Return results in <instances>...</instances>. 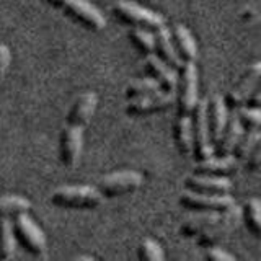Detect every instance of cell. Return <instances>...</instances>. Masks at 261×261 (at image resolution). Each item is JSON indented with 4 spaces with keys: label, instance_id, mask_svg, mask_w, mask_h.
<instances>
[{
    "label": "cell",
    "instance_id": "6da1fadb",
    "mask_svg": "<svg viewBox=\"0 0 261 261\" xmlns=\"http://www.w3.org/2000/svg\"><path fill=\"white\" fill-rule=\"evenodd\" d=\"M176 119H175V144L179 153L191 155V121L196 103L199 100V77L194 62H183L179 67L176 88Z\"/></svg>",
    "mask_w": 261,
    "mask_h": 261
},
{
    "label": "cell",
    "instance_id": "7a4b0ae2",
    "mask_svg": "<svg viewBox=\"0 0 261 261\" xmlns=\"http://www.w3.org/2000/svg\"><path fill=\"white\" fill-rule=\"evenodd\" d=\"M103 199L96 186H61L51 194L54 206L64 209H95Z\"/></svg>",
    "mask_w": 261,
    "mask_h": 261
},
{
    "label": "cell",
    "instance_id": "3957f363",
    "mask_svg": "<svg viewBox=\"0 0 261 261\" xmlns=\"http://www.w3.org/2000/svg\"><path fill=\"white\" fill-rule=\"evenodd\" d=\"M191 153L196 160H206L214 155V145L209 137L207 127V101L198 100L191 121Z\"/></svg>",
    "mask_w": 261,
    "mask_h": 261
},
{
    "label": "cell",
    "instance_id": "277c9868",
    "mask_svg": "<svg viewBox=\"0 0 261 261\" xmlns=\"http://www.w3.org/2000/svg\"><path fill=\"white\" fill-rule=\"evenodd\" d=\"M13 232L15 237L20 240V243L27 248L33 256L43 258L47 251V242L44 232L36 225V222L33 220L28 212H21L13 217Z\"/></svg>",
    "mask_w": 261,
    "mask_h": 261
},
{
    "label": "cell",
    "instance_id": "5b68a950",
    "mask_svg": "<svg viewBox=\"0 0 261 261\" xmlns=\"http://www.w3.org/2000/svg\"><path fill=\"white\" fill-rule=\"evenodd\" d=\"M240 220H242V207L237 206L233 202L232 206L220 211V216L216 222L198 235V245L204 248L214 247V245L227 239V235L230 233L233 228L239 227Z\"/></svg>",
    "mask_w": 261,
    "mask_h": 261
},
{
    "label": "cell",
    "instance_id": "8992f818",
    "mask_svg": "<svg viewBox=\"0 0 261 261\" xmlns=\"http://www.w3.org/2000/svg\"><path fill=\"white\" fill-rule=\"evenodd\" d=\"M113 13L118 16L121 21H124L130 27H139V28H147V30H159L165 27V18L157 13L152 12L149 8L141 7L134 2H127V0H119L114 4Z\"/></svg>",
    "mask_w": 261,
    "mask_h": 261
},
{
    "label": "cell",
    "instance_id": "52a82bcc",
    "mask_svg": "<svg viewBox=\"0 0 261 261\" xmlns=\"http://www.w3.org/2000/svg\"><path fill=\"white\" fill-rule=\"evenodd\" d=\"M46 2L64 10L75 21L84 24L87 30L101 31L106 24L101 12L95 5L90 4L88 0H46Z\"/></svg>",
    "mask_w": 261,
    "mask_h": 261
},
{
    "label": "cell",
    "instance_id": "ba28073f",
    "mask_svg": "<svg viewBox=\"0 0 261 261\" xmlns=\"http://www.w3.org/2000/svg\"><path fill=\"white\" fill-rule=\"evenodd\" d=\"M176 90H159L141 96L129 98L126 103V113L130 116H145V114L162 113L176 103Z\"/></svg>",
    "mask_w": 261,
    "mask_h": 261
},
{
    "label": "cell",
    "instance_id": "9c48e42d",
    "mask_svg": "<svg viewBox=\"0 0 261 261\" xmlns=\"http://www.w3.org/2000/svg\"><path fill=\"white\" fill-rule=\"evenodd\" d=\"M142 183L144 178L141 173L133 170H122L98 179L96 190L101 193L103 198H118V196L137 191Z\"/></svg>",
    "mask_w": 261,
    "mask_h": 261
},
{
    "label": "cell",
    "instance_id": "30bf717a",
    "mask_svg": "<svg viewBox=\"0 0 261 261\" xmlns=\"http://www.w3.org/2000/svg\"><path fill=\"white\" fill-rule=\"evenodd\" d=\"M179 206L190 211H224L228 206H232L235 199L230 193L225 194H211V193H199L186 190L179 196Z\"/></svg>",
    "mask_w": 261,
    "mask_h": 261
},
{
    "label": "cell",
    "instance_id": "8fae6325",
    "mask_svg": "<svg viewBox=\"0 0 261 261\" xmlns=\"http://www.w3.org/2000/svg\"><path fill=\"white\" fill-rule=\"evenodd\" d=\"M84 129L80 126L65 124L61 133L59 144V157L61 163L65 168H73L82 157L84 149Z\"/></svg>",
    "mask_w": 261,
    "mask_h": 261
},
{
    "label": "cell",
    "instance_id": "7c38bea8",
    "mask_svg": "<svg viewBox=\"0 0 261 261\" xmlns=\"http://www.w3.org/2000/svg\"><path fill=\"white\" fill-rule=\"evenodd\" d=\"M259 77H261V62L255 61L251 65H248V69L240 77V82L225 96L227 106H232V108L242 106L253 90L259 87Z\"/></svg>",
    "mask_w": 261,
    "mask_h": 261
},
{
    "label": "cell",
    "instance_id": "4fadbf2b",
    "mask_svg": "<svg viewBox=\"0 0 261 261\" xmlns=\"http://www.w3.org/2000/svg\"><path fill=\"white\" fill-rule=\"evenodd\" d=\"M96 105H98V96L95 92H90L88 90V92H84L82 95H79L75 98V101H73L70 106L67 118H65L67 124L85 127L95 114Z\"/></svg>",
    "mask_w": 261,
    "mask_h": 261
},
{
    "label": "cell",
    "instance_id": "5bb4252c",
    "mask_svg": "<svg viewBox=\"0 0 261 261\" xmlns=\"http://www.w3.org/2000/svg\"><path fill=\"white\" fill-rule=\"evenodd\" d=\"M185 186L191 191L211 193V194H225L230 193L232 183L227 176H212L193 173L185 179Z\"/></svg>",
    "mask_w": 261,
    "mask_h": 261
},
{
    "label": "cell",
    "instance_id": "9a60e30c",
    "mask_svg": "<svg viewBox=\"0 0 261 261\" xmlns=\"http://www.w3.org/2000/svg\"><path fill=\"white\" fill-rule=\"evenodd\" d=\"M227 118H228V111H227L225 98L214 96L212 101L207 103V127H209L211 142L214 147L224 133L225 124H227Z\"/></svg>",
    "mask_w": 261,
    "mask_h": 261
},
{
    "label": "cell",
    "instance_id": "2e32d148",
    "mask_svg": "<svg viewBox=\"0 0 261 261\" xmlns=\"http://www.w3.org/2000/svg\"><path fill=\"white\" fill-rule=\"evenodd\" d=\"M237 168V159L233 155H217L206 160H198L194 163V173L199 175H212V176H227Z\"/></svg>",
    "mask_w": 261,
    "mask_h": 261
},
{
    "label": "cell",
    "instance_id": "e0dca14e",
    "mask_svg": "<svg viewBox=\"0 0 261 261\" xmlns=\"http://www.w3.org/2000/svg\"><path fill=\"white\" fill-rule=\"evenodd\" d=\"M145 64L149 67L152 77L159 82L163 90L178 88V70L168 65L167 62H163L155 53L145 56Z\"/></svg>",
    "mask_w": 261,
    "mask_h": 261
},
{
    "label": "cell",
    "instance_id": "ac0fdd59",
    "mask_svg": "<svg viewBox=\"0 0 261 261\" xmlns=\"http://www.w3.org/2000/svg\"><path fill=\"white\" fill-rule=\"evenodd\" d=\"M153 39H155V54H157L163 62H167L173 69L179 70V67L183 65V61L176 53V47L173 44V39H171L170 30L167 27L155 30Z\"/></svg>",
    "mask_w": 261,
    "mask_h": 261
},
{
    "label": "cell",
    "instance_id": "d6986e66",
    "mask_svg": "<svg viewBox=\"0 0 261 261\" xmlns=\"http://www.w3.org/2000/svg\"><path fill=\"white\" fill-rule=\"evenodd\" d=\"M171 33V39L176 47L178 56L181 57L183 62H194L198 59V44L185 24H175Z\"/></svg>",
    "mask_w": 261,
    "mask_h": 261
},
{
    "label": "cell",
    "instance_id": "ffe728a7",
    "mask_svg": "<svg viewBox=\"0 0 261 261\" xmlns=\"http://www.w3.org/2000/svg\"><path fill=\"white\" fill-rule=\"evenodd\" d=\"M243 130L245 129L242 127L239 118H237L235 110L232 113H228L225 129L214 147V152H217V155H230L235 149L237 142H239L240 136L243 134Z\"/></svg>",
    "mask_w": 261,
    "mask_h": 261
},
{
    "label": "cell",
    "instance_id": "44dd1931",
    "mask_svg": "<svg viewBox=\"0 0 261 261\" xmlns=\"http://www.w3.org/2000/svg\"><path fill=\"white\" fill-rule=\"evenodd\" d=\"M199 214H196L190 219H186L185 222L179 225V233L186 239H193L198 237L202 230H206L209 225H212L219 219L220 211H198Z\"/></svg>",
    "mask_w": 261,
    "mask_h": 261
},
{
    "label": "cell",
    "instance_id": "7402d4cb",
    "mask_svg": "<svg viewBox=\"0 0 261 261\" xmlns=\"http://www.w3.org/2000/svg\"><path fill=\"white\" fill-rule=\"evenodd\" d=\"M16 250V237L13 232L12 220L0 217V259H12Z\"/></svg>",
    "mask_w": 261,
    "mask_h": 261
},
{
    "label": "cell",
    "instance_id": "603a6c76",
    "mask_svg": "<svg viewBox=\"0 0 261 261\" xmlns=\"http://www.w3.org/2000/svg\"><path fill=\"white\" fill-rule=\"evenodd\" d=\"M31 202L20 194H5L0 196V217H15L21 212H28Z\"/></svg>",
    "mask_w": 261,
    "mask_h": 261
},
{
    "label": "cell",
    "instance_id": "cb8c5ba5",
    "mask_svg": "<svg viewBox=\"0 0 261 261\" xmlns=\"http://www.w3.org/2000/svg\"><path fill=\"white\" fill-rule=\"evenodd\" d=\"M242 219L245 220L248 230L255 235L259 237L261 233V202L256 198H251L245 202V206L242 207Z\"/></svg>",
    "mask_w": 261,
    "mask_h": 261
},
{
    "label": "cell",
    "instance_id": "d4e9b609",
    "mask_svg": "<svg viewBox=\"0 0 261 261\" xmlns=\"http://www.w3.org/2000/svg\"><path fill=\"white\" fill-rule=\"evenodd\" d=\"M259 139H261L259 127L258 129H245L243 134L239 139V142L235 145L232 155L237 160H245L248 157V153L253 150V147L259 142Z\"/></svg>",
    "mask_w": 261,
    "mask_h": 261
},
{
    "label": "cell",
    "instance_id": "484cf974",
    "mask_svg": "<svg viewBox=\"0 0 261 261\" xmlns=\"http://www.w3.org/2000/svg\"><path fill=\"white\" fill-rule=\"evenodd\" d=\"M129 38L133 39V43L136 47L141 51L144 56L155 53V39H153V33H150L147 28H139L133 27L129 30Z\"/></svg>",
    "mask_w": 261,
    "mask_h": 261
},
{
    "label": "cell",
    "instance_id": "4316f807",
    "mask_svg": "<svg viewBox=\"0 0 261 261\" xmlns=\"http://www.w3.org/2000/svg\"><path fill=\"white\" fill-rule=\"evenodd\" d=\"M159 90H163V88L153 77L139 79V80L130 82V84L126 87V96L127 98H134V96H141V95L159 92Z\"/></svg>",
    "mask_w": 261,
    "mask_h": 261
},
{
    "label": "cell",
    "instance_id": "83f0119b",
    "mask_svg": "<svg viewBox=\"0 0 261 261\" xmlns=\"http://www.w3.org/2000/svg\"><path fill=\"white\" fill-rule=\"evenodd\" d=\"M235 114L239 118L243 129H258L261 124V111L259 108H251V106H237Z\"/></svg>",
    "mask_w": 261,
    "mask_h": 261
},
{
    "label": "cell",
    "instance_id": "f1b7e54d",
    "mask_svg": "<svg viewBox=\"0 0 261 261\" xmlns=\"http://www.w3.org/2000/svg\"><path fill=\"white\" fill-rule=\"evenodd\" d=\"M139 258L145 261H163L165 259V253L159 242H155L152 239H145L139 245Z\"/></svg>",
    "mask_w": 261,
    "mask_h": 261
},
{
    "label": "cell",
    "instance_id": "f546056e",
    "mask_svg": "<svg viewBox=\"0 0 261 261\" xmlns=\"http://www.w3.org/2000/svg\"><path fill=\"white\" fill-rule=\"evenodd\" d=\"M261 167V145L259 142L253 147V150L248 153V157L245 159V168L247 171H251V173H256Z\"/></svg>",
    "mask_w": 261,
    "mask_h": 261
},
{
    "label": "cell",
    "instance_id": "4dcf8cb0",
    "mask_svg": "<svg viewBox=\"0 0 261 261\" xmlns=\"http://www.w3.org/2000/svg\"><path fill=\"white\" fill-rule=\"evenodd\" d=\"M206 258L211 261H235V256L228 255V253L224 251L222 248H217L216 245L214 247H207Z\"/></svg>",
    "mask_w": 261,
    "mask_h": 261
},
{
    "label": "cell",
    "instance_id": "1f68e13d",
    "mask_svg": "<svg viewBox=\"0 0 261 261\" xmlns=\"http://www.w3.org/2000/svg\"><path fill=\"white\" fill-rule=\"evenodd\" d=\"M12 62V53L5 44H0V80L5 77V73L10 67Z\"/></svg>",
    "mask_w": 261,
    "mask_h": 261
},
{
    "label": "cell",
    "instance_id": "d6a6232c",
    "mask_svg": "<svg viewBox=\"0 0 261 261\" xmlns=\"http://www.w3.org/2000/svg\"><path fill=\"white\" fill-rule=\"evenodd\" d=\"M245 106H251V108H259V105H261V90L259 87H256L253 92L250 93V96L245 100L243 103Z\"/></svg>",
    "mask_w": 261,
    "mask_h": 261
},
{
    "label": "cell",
    "instance_id": "836d02e7",
    "mask_svg": "<svg viewBox=\"0 0 261 261\" xmlns=\"http://www.w3.org/2000/svg\"><path fill=\"white\" fill-rule=\"evenodd\" d=\"M75 259H88V261H93L95 258L93 256H77Z\"/></svg>",
    "mask_w": 261,
    "mask_h": 261
}]
</instances>
